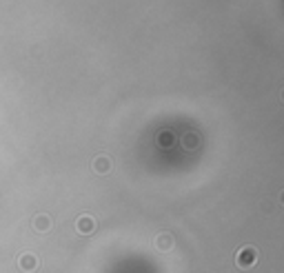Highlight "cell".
<instances>
[{"label":"cell","instance_id":"7a4b0ae2","mask_svg":"<svg viewBox=\"0 0 284 273\" xmlns=\"http://www.w3.org/2000/svg\"><path fill=\"white\" fill-rule=\"evenodd\" d=\"M18 267L22 269L24 273H31L40 267V260H38L36 253H20L18 255Z\"/></svg>","mask_w":284,"mask_h":273},{"label":"cell","instance_id":"5b68a950","mask_svg":"<svg viewBox=\"0 0 284 273\" xmlns=\"http://www.w3.org/2000/svg\"><path fill=\"white\" fill-rule=\"evenodd\" d=\"M155 247H158L160 251H171V249H174V235H171V233H160L158 238H155Z\"/></svg>","mask_w":284,"mask_h":273},{"label":"cell","instance_id":"6da1fadb","mask_svg":"<svg viewBox=\"0 0 284 273\" xmlns=\"http://www.w3.org/2000/svg\"><path fill=\"white\" fill-rule=\"evenodd\" d=\"M255 262H258V249L255 247H242L240 251L236 253V264L240 269H251V267H255Z\"/></svg>","mask_w":284,"mask_h":273},{"label":"cell","instance_id":"3957f363","mask_svg":"<svg viewBox=\"0 0 284 273\" xmlns=\"http://www.w3.org/2000/svg\"><path fill=\"white\" fill-rule=\"evenodd\" d=\"M76 229H78V233L89 235V233L96 231V220H93L91 216H80V218H78V222H76Z\"/></svg>","mask_w":284,"mask_h":273},{"label":"cell","instance_id":"52a82bcc","mask_svg":"<svg viewBox=\"0 0 284 273\" xmlns=\"http://www.w3.org/2000/svg\"><path fill=\"white\" fill-rule=\"evenodd\" d=\"M184 147H187V149H193V136H191V134L184 136Z\"/></svg>","mask_w":284,"mask_h":273},{"label":"cell","instance_id":"277c9868","mask_svg":"<svg viewBox=\"0 0 284 273\" xmlns=\"http://www.w3.org/2000/svg\"><path fill=\"white\" fill-rule=\"evenodd\" d=\"M34 229L38 231V233H44V231L51 229V218L47 216V213H40V216L34 218Z\"/></svg>","mask_w":284,"mask_h":273},{"label":"cell","instance_id":"8992f818","mask_svg":"<svg viewBox=\"0 0 284 273\" xmlns=\"http://www.w3.org/2000/svg\"><path fill=\"white\" fill-rule=\"evenodd\" d=\"M111 169V160L107 158V156H98L96 160H93V171L96 173H107Z\"/></svg>","mask_w":284,"mask_h":273}]
</instances>
